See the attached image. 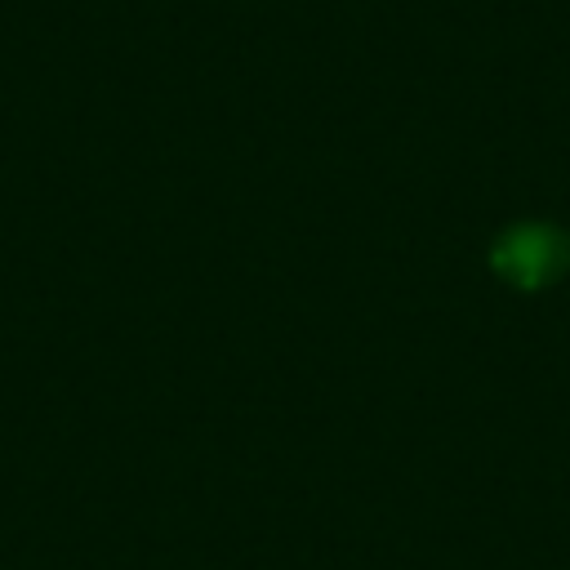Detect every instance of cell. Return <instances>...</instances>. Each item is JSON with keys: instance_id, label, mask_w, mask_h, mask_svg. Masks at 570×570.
I'll use <instances>...</instances> for the list:
<instances>
[{"instance_id": "1", "label": "cell", "mask_w": 570, "mask_h": 570, "mask_svg": "<svg viewBox=\"0 0 570 570\" xmlns=\"http://www.w3.org/2000/svg\"><path fill=\"white\" fill-rule=\"evenodd\" d=\"M494 272H503L517 289H543L570 263V240L548 223H517L494 240Z\"/></svg>"}]
</instances>
